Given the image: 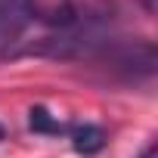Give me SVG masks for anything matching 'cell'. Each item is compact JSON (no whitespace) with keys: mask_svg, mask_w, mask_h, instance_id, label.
I'll return each instance as SVG.
<instances>
[{"mask_svg":"<svg viewBox=\"0 0 158 158\" xmlns=\"http://www.w3.org/2000/svg\"><path fill=\"white\" fill-rule=\"evenodd\" d=\"M28 127H31L34 133H50V136H62V133L71 130V127H65L62 121H56L44 106H34V109L28 112Z\"/></svg>","mask_w":158,"mask_h":158,"instance_id":"5b68a950","label":"cell"},{"mask_svg":"<svg viewBox=\"0 0 158 158\" xmlns=\"http://www.w3.org/2000/svg\"><path fill=\"white\" fill-rule=\"evenodd\" d=\"M155 155H158V152H155V146H146V152H143L139 158H155Z\"/></svg>","mask_w":158,"mask_h":158,"instance_id":"8992f818","label":"cell"},{"mask_svg":"<svg viewBox=\"0 0 158 158\" xmlns=\"http://www.w3.org/2000/svg\"><path fill=\"white\" fill-rule=\"evenodd\" d=\"M68 136H71L74 152L84 155V158H90V155H96V152L106 149V130L99 124H77V127L68 130Z\"/></svg>","mask_w":158,"mask_h":158,"instance_id":"277c9868","label":"cell"},{"mask_svg":"<svg viewBox=\"0 0 158 158\" xmlns=\"http://www.w3.org/2000/svg\"><path fill=\"white\" fill-rule=\"evenodd\" d=\"M25 10L31 22H40L50 31H65L81 16V6L74 0H25Z\"/></svg>","mask_w":158,"mask_h":158,"instance_id":"7a4b0ae2","label":"cell"},{"mask_svg":"<svg viewBox=\"0 0 158 158\" xmlns=\"http://www.w3.org/2000/svg\"><path fill=\"white\" fill-rule=\"evenodd\" d=\"M0 139H6V127L3 124H0Z\"/></svg>","mask_w":158,"mask_h":158,"instance_id":"52a82bcc","label":"cell"},{"mask_svg":"<svg viewBox=\"0 0 158 158\" xmlns=\"http://www.w3.org/2000/svg\"><path fill=\"white\" fill-rule=\"evenodd\" d=\"M31 25L25 0H0V53H6Z\"/></svg>","mask_w":158,"mask_h":158,"instance_id":"3957f363","label":"cell"},{"mask_svg":"<svg viewBox=\"0 0 158 158\" xmlns=\"http://www.w3.org/2000/svg\"><path fill=\"white\" fill-rule=\"evenodd\" d=\"M90 59L99 62L102 68H109L112 74L124 77V81L152 77L155 68H158V50H155V44L146 40V37H133V40L106 37Z\"/></svg>","mask_w":158,"mask_h":158,"instance_id":"6da1fadb","label":"cell"}]
</instances>
